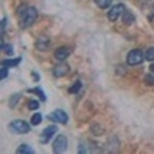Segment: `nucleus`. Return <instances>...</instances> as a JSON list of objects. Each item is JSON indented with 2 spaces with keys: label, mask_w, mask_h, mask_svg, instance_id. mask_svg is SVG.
<instances>
[{
  "label": "nucleus",
  "mask_w": 154,
  "mask_h": 154,
  "mask_svg": "<svg viewBox=\"0 0 154 154\" xmlns=\"http://www.w3.org/2000/svg\"><path fill=\"white\" fill-rule=\"evenodd\" d=\"M19 16L22 20V26L23 28H29L31 25H34V22L37 20V9L32 6H25L19 9Z\"/></svg>",
  "instance_id": "nucleus-1"
},
{
  "label": "nucleus",
  "mask_w": 154,
  "mask_h": 154,
  "mask_svg": "<svg viewBox=\"0 0 154 154\" xmlns=\"http://www.w3.org/2000/svg\"><path fill=\"white\" fill-rule=\"evenodd\" d=\"M9 130L12 133H16V134H26V133H29L31 126L25 120H12L9 123Z\"/></svg>",
  "instance_id": "nucleus-2"
},
{
  "label": "nucleus",
  "mask_w": 154,
  "mask_h": 154,
  "mask_svg": "<svg viewBox=\"0 0 154 154\" xmlns=\"http://www.w3.org/2000/svg\"><path fill=\"white\" fill-rule=\"evenodd\" d=\"M143 60H145V56H143V53H142L140 49H133V51H130V53H128V57H126L128 65H131V66L140 65Z\"/></svg>",
  "instance_id": "nucleus-3"
},
{
  "label": "nucleus",
  "mask_w": 154,
  "mask_h": 154,
  "mask_svg": "<svg viewBox=\"0 0 154 154\" xmlns=\"http://www.w3.org/2000/svg\"><path fill=\"white\" fill-rule=\"evenodd\" d=\"M66 145H68V139L60 134V136L56 137L54 143H53V151L57 152V154H62V152L66 151Z\"/></svg>",
  "instance_id": "nucleus-4"
},
{
  "label": "nucleus",
  "mask_w": 154,
  "mask_h": 154,
  "mask_svg": "<svg viewBox=\"0 0 154 154\" xmlns=\"http://www.w3.org/2000/svg\"><path fill=\"white\" fill-rule=\"evenodd\" d=\"M56 133H57V126H56V125L46 126L45 130H43V133L40 134V142H42V143H48L49 140L56 136Z\"/></svg>",
  "instance_id": "nucleus-5"
},
{
  "label": "nucleus",
  "mask_w": 154,
  "mask_h": 154,
  "mask_svg": "<svg viewBox=\"0 0 154 154\" xmlns=\"http://www.w3.org/2000/svg\"><path fill=\"white\" fill-rule=\"evenodd\" d=\"M49 119L54 120V122H57V123L66 125V123H68V114H66L65 111H62V109H56L54 112L49 114Z\"/></svg>",
  "instance_id": "nucleus-6"
},
{
  "label": "nucleus",
  "mask_w": 154,
  "mask_h": 154,
  "mask_svg": "<svg viewBox=\"0 0 154 154\" xmlns=\"http://www.w3.org/2000/svg\"><path fill=\"white\" fill-rule=\"evenodd\" d=\"M123 11H125V6H123L122 3L111 6V9L108 11V19H109L111 22H116V20L119 19V16H120V14H123Z\"/></svg>",
  "instance_id": "nucleus-7"
},
{
  "label": "nucleus",
  "mask_w": 154,
  "mask_h": 154,
  "mask_svg": "<svg viewBox=\"0 0 154 154\" xmlns=\"http://www.w3.org/2000/svg\"><path fill=\"white\" fill-rule=\"evenodd\" d=\"M68 71H69V66L66 65V63L60 62L57 66H54V69H53V74H54L56 77H63V75H66V74H68Z\"/></svg>",
  "instance_id": "nucleus-8"
},
{
  "label": "nucleus",
  "mask_w": 154,
  "mask_h": 154,
  "mask_svg": "<svg viewBox=\"0 0 154 154\" xmlns=\"http://www.w3.org/2000/svg\"><path fill=\"white\" fill-rule=\"evenodd\" d=\"M69 48H66V46H62V48H59V49H56V53H54V57L59 60V62H63L68 56H69Z\"/></svg>",
  "instance_id": "nucleus-9"
},
{
  "label": "nucleus",
  "mask_w": 154,
  "mask_h": 154,
  "mask_svg": "<svg viewBox=\"0 0 154 154\" xmlns=\"http://www.w3.org/2000/svg\"><path fill=\"white\" fill-rule=\"evenodd\" d=\"M122 20H123V23H126V25H131L133 22H134V16L131 14L130 11H123V14H122Z\"/></svg>",
  "instance_id": "nucleus-10"
},
{
  "label": "nucleus",
  "mask_w": 154,
  "mask_h": 154,
  "mask_svg": "<svg viewBox=\"0 0 154 154\" xmlns=\"http://www.w3.org/2000/svg\"><path fill=\"white\" fill-rule=\"evenodd\" d=\"M17 152H19V154H32L34 149H32L29 145H26V143H22V145L17 148Z\"/></svg>",
  "instance_id": "nucleus-11"
},
{
  "label": "nucleus",
  "mask_w": 154,
  "mask_h": 154,
  "mask_svg": "<svg viewBox=\"0 0 154 154\" xmlns=\"http://www.w3.org/2000/svg\"><path fill=\"white\" fill-rule=\"evenodd\" d=\"M48 46H49V40H46V38H38V40H37V48L38 49L45 51Z\"/></svg>",
  "instance_id": "nucleus-12"
},
{
  "label": "nucleus",
  "mask_w": 154,
  "mask_h": 154,
  "mask_svg": "<svg viewBox=\"0 0 154 154\" xmlns=\"http://www.w3.org/2000/svg\"><path fill=\"white\" fill-rule=\"evenodd\" d=\"M94 2H96V5H97L99 8H102V9H106V8L111 6V0H94Z\"/></svg>",
  "instance_id": "nucleus-13"
},
{
  "label": "nucleus",
  "mask_w": 154,
  "mask_h": 154,
  "mask_svg": "<svg viewBox=\"0 0 154 154\" xmlns=\"http://www.w3.org/2000/svg\"><path fill=\"white\" fill-rule=\"evenodd\" d=\"M20 63V59H14V60H3L2 66H16Z\"/></svg>",
  "instance_id": "nucleus-14"
},
{
  "label": "nucleus",
  "mask_w": 154,
  "mask_h": 154,
  "mask_svg": "<svg viewBox=\"0 0 154 154\" xmlns=\"http://www.w3.org/2000/svg\"><path fill=\"white\" fill-rule=\"evenodd\" d=\"M42 122V114H34L32 116V119H31V125H38V123H40Z\"/></svg>",
  "instance_id": "nucleus-15"
},
{
  "label": "nucleus",
  "mask_w": 154,
  "mask_h": 154,
  "mask_svg": "<svg viewBox=\"0 0 154 154\" xmlns=\"http://www.w3.org/2000/svg\"><path fill=\"white\" fill-rule=\"evenodd\" d=\"M145 60H148V62H152V60H154V48H149V49L146 51Z\"/></svg>",
  "instance_id": "nucleus-16"
},
{
  "label": "nucleus",
  "mask_w": 154,
  "mask_h": 154,
  "mask_svg": "<svg viewBox=\"0 0 154 154\" xmlns=\"http://www.w3.org/2000/svg\"><path fill=\"white\" fill-rule=\"evenodd\" d=\"M145 83L149 85V86L154 85V72H152V74H148V75L145 77Z\"/></svg>",
  "instance_id": "nucleus-17"
},
{
  "label": "nucleus",
  "mask_w": 154,
  "mask_h": 154,
  "mask_svg": "<svg viewBox=\"0 0 154 154\" xmlns=\"http://www.w3.org/2000/svg\"><path fill=\"white\" fill-rule=\"evenodd\" d=\"M80 86H82V82H80V80H77L75 85H74L72 88H69V93H77V91L80 89Z\"/></svg>",
  "instance_id": "nucleus-18"
},
{
  "label": "nucleus",
  "mask_w": 154,
  "mask_h": 154,
  "mask_svg": "<svg viewBox=\"0 0 154 154\" xmlns=\"http://www.w3.org/2000/svg\"><path fill=\"white\" fill-rule=\"evenodd\" d=\"M28 108L32 109V111L37 109V108H38V102H37V100H29V102H28Z\"/></svg>",
  "instance_id": "nucleus-19"
},
{
  "label": "nucleus",
  "mask_w": 154,
  "mask_h": 154,
  "mask_svg": "<svg viewBox=\"0 0 154 154\" xmlns=\"http://www.w3.org/2000/svg\"><path fill=\"white\" fill-rule=\"evenodd\" d=\"M2 48H3L5 53H6V54H9V56H11L12 53H14V49H12V46H11V45H2Z\"/></svg>",
  "instance_id": "nucleus-20"
},
{
  "label": "nucleus",
  "mask_w": 154,
  "mask_h": 154,
  "mask_svg": "<svg viewBox=\"0 0 154 154\" xmlns=\"http://www.w3.org/2000/svg\"><path fill=\"white\" fill-rule=\"evenodd\" d=\"M19 97H20L19 94H14V97H11V99H9V105H11V106H14V105L17 103V100H19Z\"/></svg>",
  "instance_id": "nucleus-21"
},
{
  "label": "nucleus",
  "mask_w": 154,
  "mask_h": 154,
  "mask_svg": "<svg viewBox=\"0 0 154 154\" xmlns=\"http://www.w3.org/2000/svg\"><path fill=\"white\" fill-rule=\"evenodd\" d=\"M34 93H37L38 96H40V99H42V100H45V99H46V96L43 94V91H42V89H37V88H35V89H34Z\"/></svg>",
  "instance_id": "nucleus-22"
},
{
  "label": "nucleus",
  "mask_w": 154,
  "mask_h": 154,
  "mask_svg": "<svg viewBox=\"0 0 154 154\" xmlns=\"http://www.w3.org/2000/svg\"><path fill=\"white\" fill-rule=\"evenodd\" d=\"M6 75H8V69H6V66H2V79H5Z\"/></svg>",
  "instance_id": "nucleus-23"
},
{
  "label": "nucleus",
  "mask_w": 154,
  "mask_h": 154,
  "mask_svg": "<svg viewBox=\"0 0 154 154\" xmlns=\"http://www.w3.org/2000/svg\"><path fill=\"white\" fill-rule=\"evenodd\" d=\"M32 77H34V79H35V80H38V74H35V72H32Z\"/></svg>",
  "instance_id": "nucleus-24"
},
{
  "label": "nucleus",
  "mask_w": 154,
  "mask_h": 154,
  "mask_svg": "<svg viewBox=\"0 0 154 154\" xmlns=\"http://www.w3.org/2000/svg\"><path fill=\"white\" fill-rule=\"evenodd\" d=\"M149 71H152V72H154V63H152V65H151V68H149Z\"/></svg>",
  "instance_id": "nucleus-25"
}]
</instances>
